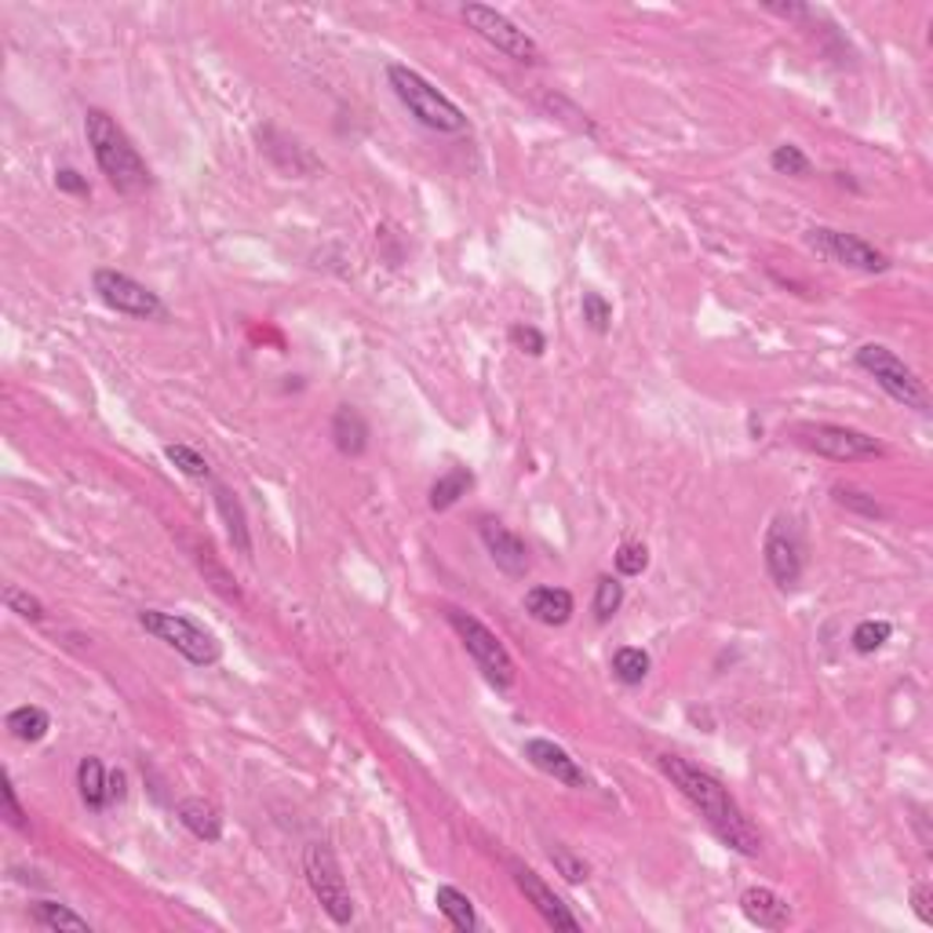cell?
<instances>
[{
    "mask_svg": "<svg viewBox=\"0 0 933 933\" xmlns=\"http://www.w3.org/2000/svg\"><path fill=\"white\" fill-rule=\"evenodd\" d=\"M660 769H664V777L689 799V806L700 813L704 824L719 835V842H725L741 857L763 853V831H758L752 817L736 806V799L730 795V788H725L719 777L686 763V758H678V755H660Z\"/></svg>",
    "mask_w": 933,
    "mask_h": 933,
    "instance_id": "6da1fadb",
    "label": "cell"
},
{
    "mask_svg": "<svg viewBox=\"0 0 933 933\" xmlns=\"http://www.w3.org/2000/svg\"><path fill=\"white\" fill-rule=\"evenodd\" d=\"M84 132H88V146L95 154V165L106 176V182L125 193V198H135V193L150 190V165L139 157V150L132 146V139L125 135V128L114 121L106 110H88L84 114Z\"/></svg>",
    "mask_w": 933,
    "mask_h": 933,
    "instance_id": "7a4b0ae2",
    "label": "cell"
},
{
    "mask_svg": "<svg viewBox=\"0 0 933 933\" xmlns=\"http://www.w3.org/2000/svg\"><path fill=\"white\" fill-rule=\"evenodd\" d=\"M387 81H390V88H394L398 99H401V106H405V110L416 117L423 128L441 132V135H456V132H463V128H466V114L449 99V95L434 88V84L423 78L420 70L405 67V62H390Z\"/></svg>",
    "mask_w": 933,
    "mask_h": 933,
    "instance_id": "3957f363",
    "label": "cell"
},
{
    "mask_svg": "<svg viewBox=\"0 0 933 933\" xmlns=\"http://www.w3.org/2000/svg\"><path fill=\"white\" fill-rule=\"evenodd\" d=\"M139 627L146 635L161 638L165 646H172L182 660H190L193 668H212L220 664L223 657V646L209 627L190 621L182 613H161V610H143L139 613Z\"/></svg>",
    "mask_w": 933,
    "mask_h": 933,
    "instance_id": "277c9868",
    "label": "cell"
},
{
    "mask_svg": "<svg viewBox=\"0 0 933 933\" xmlns=\"http://www.w3.org/2000/svg\"><path fill=\"white\" fill-rule=\"evenodd\" d=\"M445 621H449V627L456 631V638L463 642L466 657L479 664V671L485 678L493 682L496 689H511L518 682V668L511 653H507V646L496 638L493 627H485L479 616L463 613V610H445Z\"/></svg>",
    "mask_w": 933,
    "mask_h": 933,
    "instance_id": "5b68a950",
    "label": "cell"
},
{
    "mask_svg": "<svg viewBox=\"0 0 933 933\" xmlns=\"http://www.w3.org/2000/svg\"><path fill=\"white\" fill-rule=\"evenodd\" d=\"M857 368H864L867 376L875 379L878 387L886 390L897 405L905 409H916V412H930V390L926 383L911 373V368L900 362V357L889 351L883 343H864L857 351Z\"/></svg>",
    "mask_w": 933,
    "mask_h": 933,
    "instance_id": "8992f818",
    "label": "cell"
},
{
    "mask_svg": "<svg viewBox=\"0 0 933 933\" xmlns=\"http://www.w3.org/2000/svg\"><path fill=\"white\" fill-rule=\"evenodd\" d=\"M303 875H307V886L314 889V897L321 900L324 916H329L335 926H346V922L354 919V897L343 878V867L329 846L310 842L307 850H303Z\"/></svg>",
    "mask_w": 933,
    "mask_h": 933,
    "instance_id": "52a82bcc",
    "label": "cell"
},
{
    "mask_svg": "<svg viewBox=\"0 0 933 933\" xmlns=\"http://www.w3.org/2000/svg\"><path fill=\"white\" fill-rule=\"evenodd\" d=\"M460 15H463V23L474 29V34H479L482 40H489V45L496 51H504L507 59L525 62V67H536V62L544 59V51H540L536 40L529 37L522 26H515L504 12H496V8H489V4H463Z\"/></svg>",
    "mask_w": 933,
    "mask_h": 933,
    "instance_id": "ba28073f",
    "label": "cell"
},
{
    "mask_svg": "<svg viewBox=\"0 0 933 933\" xmlns=\"http://www.w3.org/2000/svg\"><path fill=\"white\" fill-rule=\"evenodd\" d=\"M795 438L806 445L810 452L828 456L835 463L875 460V456H883V445H878L872 434L842 427V423H802L795 430Z\"/></svg>",
    "mask_w": 933,
    "mask_h": 933,
    "instance_id": "9c48e42d",
    "label": "cell"
},
{
    "mask_svg": "<svg viewBox=\"0 0 933 933\" xmlns=\"http://www.w3.org/2000/svg\"><path fill=\"white\" fill-rule=\"evenodd\" d=\"M763 558H766V572L773 577L780 591H791L802 580V569H806V544H802L795 518H788V515L773 518V525L766 529V540H763Z\"/></svg>",
    "mask_w": 933,
    "mask_h": 933,
    "instance_id": "30bf717a",
    "label": "cell"
},
{
    "mask_svg": "<svg viewBox=\"0 0 933 933\" xmlns=\"http://www.w3.org/2000/svg\"><path fill=\"white\" fill-rule=\"evenodd\" d=\"M806 245L828 263H839L846 270H861V274H886L889 270V259L875 245H867L857 234L835 231V226H810Z\"/></svg>",
    "mask_w": 933,
    "mask_h": 933,
    "instance_id": "8fae6325",
    "label": "cell"
},
{
    "mask_svg": "<svg viewBox=\"0 0 933 933\" xmlns=\"http://www.w3.org/2000/svg\"><path fill=\"white\" fill-rule=\"evenodd\" d=\"M92 285H95V292H99V299L106 303V307L117 310V314H128V318L150 321V318H161V314H165V303L157 299V292L139 285L135 277L121 274V270L99 267L92 274Z\"/></svg>",
    "mask_w": 933,
    "mask_h": 933,
    "instance_id": "7c38bea8",
    "label": "cell"
},
{
    "mask_svg": "<svg viewBox=\"0 0 933 933\" xmlns=\"http://www.w3.org/2000/svg\"><path fill=\"white\" fill-rule=\"evenodd\" d=\"M511 875H515V886L522 889L525 894V900L529 905H533L540 916H544V922L547 926H555V930H569V933H577L580 930V919L572 916L569 911V905L566 900H562L555 889H551L544 878H540L533 867H525V864H511Z\"/></svg>",
    "mask_w": 933,
    "mask_h": 933,
    "instance_id": "4fadbf2b",
    "label": "cell"
},
{
    "mask_svg": "<svg viewBox=\"0 0 933 933\" xmlns=\"http://www.w3.org/2000/svg\"><path fill=\"white\" fill-rule=\"evenodd\" d=\"M479 536H482L485 551H489L496 569H504L507 577H525L529 572V547L515 529H507L504 522H496V518H485V522L479 525Z\"/></svg>",
    "mask_w": 933,
    "mask_h": 933,
    "instance_id": "5bb4252c",
    "label": "cell"
},
{
    "mask_svg": "<svg viewBox=\"0 0 933 933\" xmlns=\"http://www.w3.org/2000/svg\"><path fill=\"white\" fill-rule=\"evenodd\" d=\"M522 752H525L529 763L540 769V773L555 777L558 784H566V788H588V773H583L580 763H577V758H572L562 744L547 741V736H533V741H525Z\"/></svg>",
    "mask_w": 933,
    "mask_h": 933,
    "instance_id": "9a60e30c",
    "label": "cell"
},
{
    "mask_svg": "<svg viewBox=\"0 0 933 933\" xmlns=\"http://www.w3.org/2000/svg\"><path fill=\"white\" fill-rule=\"evenodd\" d=\"M741 911H744V919L752 922V926H758V930H784L791 922V905L769 886L744 889V894H741Z\"/></svg>",
    "mask_w": 933,
    "mask_h": 933,
    "instance_id": "2e32d148",
    "label": "cell"
},
{
    "mask_svg": "<svg viewBox=\"0 0 933 933\" xmlns=\"http://www.w3.org/2000/svg\"><path fill=\"white\" fill-rule=\"evenodd\" d=\"M525 613L544 627H566L577 613V602L566 588H529L525 591Z\"/></svg>",
    "mask_w": 933,
    "mask_h": 933,
    "instance_id": "e0dca14e",
    "label": "cell"
},
{
    "mask_svg": "<svg viewBox=\"0 0 933 933\" xmlns=\"http://www.w3.org/2000/svg\"><path fill=\"white\" fill-rule=\"evenodd\" d=\"M259 143H263L267 154L274 157L285 172H292V176H314V172H321V161L314 157L307 146L296 143V139H285L281 132H274V128L259 132Z\"/></svg>",
    "mask_w": 933,
    "mask_h": 933,
    "instance_id": "ac0fdd59",
    "label": "cell"
},
{
    "mask_svg": "<svg viewBox=\"0 0 933 933\" xmlns=\"http://www.w3.org/2000/svg\"><path fill=\"white\" fill-rule=\"evenodd\" d=\"M176 817L193 839H201V842H220L223 839V813L215 810L209 799H198V795L182 799L176 806Z\"/></svg>",
    "mask_w": 933,
    "mask_h": 933,
    "instance_id": "d6986e66",
    "label": "cell"
},
{
    "mask_svg": "<svg viewBox=\"0 0 933 933\" xmlns=\"http://www.w3.org/2000/svg\"><path fill=\"white\" fill-rule=\"evenodd\" d=\"M212 496H215V511H220V518L226 522V533H231V544L241 551V555H252V529H248L245 507L237 500V493H231L226 485H215Z\"/></svg>",
    "mask_w": 933,
    "mask_h": 933,
    "instance_id": "ffe728a7",
    "label": "cell"
},
{
    "mask_svg": "<svg viewBox=\"0 0 933 933\" xmlns=\"http://www.w3.org/2000/svg\"><path fill=\"white\" fill-rule=\"evenodd\" d=\"M332 441L343 456H362L368 449V423L357 409L340 405L332 416Z\"/></svg>",
    "mask_w": 933,
    "mask_h": 933,
    "instance_id": "44dd1931",
    "label": "cell"
},
{
    "mask_svg": "<svg viewBox=\"0 0 933 933\" xmlns=\"http://www.w3.org/2000/svg\"><path fill=\"white\" fill-rule=\"evenodd\" d=\"M78 791L88 810H106L110 802V773H106L99 755H84L78 766Z\"/></svg>",
    "mask_w": 933,
    "mask_h": 933,
    "instance_id": "7402d4cb",
    "label": "cell"
},
{
    "mask_svg": "<svg viewBox=\"0 0 933 933\" xmlns=\"http://www.w3.org/2000/svg\"><path fill=\"white\" fill-rule=\"evenodd\" d=\"M471 485H474V474L466 471V466H449V471L430 485V511H449V507H456L466 493H471Z\"/></svg>",
    "mask_w": 933,
    "mask_h": 933,
    "instance_id": "603a6c76",
    "label": "cell"
},
{
    "mask_svg": "<svg viewBox=\"0 0 933 933\" xmlns=\"http://www.w3.org/2000/svg\"><path fill=\"white\" fill-rule=\"evenodd\" d=\"M29 919L37 922L40 930H78V933H92V922L78 916V911H70L67 905H59V900H34L29 905Z\"/></svg>",
    "mask_w": 933,
    "mask_h": 933,
    "instance_id": "cb8c5ba5",
    "label": "cell"
},
{
    "mask_svg": "<svg viewBox=\"0 0 933 933\" xmlns=\"http://www.w3.org/2000/svg\"><path fill=\"white\" fill-rule=\"evenodd\" d=\"M434 905H438L441 916L452 922V930H460V933L479 930V916H474V905H471V897H466L463 889L438 886V894H434Z\"/></svg>",
    "mask_w": 933,
    "mask_h": 933,
    "instance_id": "d4e9b609",
    "label": "cell"
},
{
    "mask_svg": "<svg viewBox=\"0 0 933 933\" xmlns=\"http://www.w3.org/2000/svg\"><path fill=\"white\" fill-rule=\"evenodd\" d=\"M4 725H8V733H12L15 741H23V744H37V741H45V736H48L51 719H48V711H45V708H34V704H23V708L8 711Z\"/></svg>",
    "mask_w": 933,
    "mask_h": 933,
    "instance_id": "484cf974",
    "label": "cell"
},
{
    "mask_svg": "<svg viewBox=\"0 0 933 933\" xmlns=\"http://www.w3.org/2000/svg\"><path fill=\"white\" fill-rule=\"evenodd\" d=\"M649 668H653V660H649L646 649H638V646H621L613 653V675L616 682H624V686H642L649 678Z\"/></svg>",
    "mask_w": 933,
    "mask_h": 933,
    "instance_id": "4316f807",
    "label": "cell"
},
{
    "mask_svg": "<svg viewBox=\"0 0 933 933\" xmlns=\"http://www.w3.org/2000/svg\"><path fill=\"white\" fill-rule=\"evenodd\" d=\"M165 456H168V463L176 466V471L187 474V479H209V474H212L209 460H204V456L193 449V445H182V441L165 445Z\"/></svg>",
    "mask_w": 933,
    "mask_h": 933,
    "instance_id": "83f0119b",
    "label": "cell"
},
{
    "mask_svg": "<svg viewBox=\"0 0 933 933\" xmlns=\"http://www.w3.org/2000/svg\"><path fill=\"white\" fill-rule=\"evenodd\" d=\"M889 635H894V624L889 621H861L853 627V649L857 653H878V649H883L886 642H889Z\"/></svg>",
    "mask_w": 933,
    "mask_h": 933,
    "instance_id": "f1b7e54d",
    "label": "cell"
},
{
    "mask_svg": "<svg viewBox=\"0 0 933 933\" xmlns=\"http://www.w3.org/2000/svg\"><path fill=\"white\" fill-rule=\"evenodd\" d=\"M621 605H624V583L616 577H599V583H594V616L605 624L621 613Z\"/></svg>",
    "mask_w": 933,
    "mask_h": 933,
    "instance_id": "f546056e",
    "label": "cell"
},
{
    "mask_svg": "<svg viewBox=\"0 0 933 933\" xmlns=\"http://www.w3.org/2000/svg\"><path fill=\"white\" fill-rule=\"evenodd\" d=\"M583 321H588L591 332H610V321H613V303L602 296V292H583Z\"/></svg>",
    "mask_w": 933,
    "mask_h": 933,
    "instance_id": "4dcf8cb0",
    "label": "cell"
},
{
    "mask_svg": "<svg viewBox=\"0 0 933 933\" xmlns=\"http://www.w3.org/2000/svg\"><path fill=\"white\" fill-rule=\"evenodd\" d=\"M547 853H551V864L558 867V875L566 878V883H583V878H588V872H591V867H588V861H583V857H577V853H572L569 846H558V842H555V846H551Z\"/></svg>",
    "mask_w": 933,
    "mask_h": 933,
    "instance_id": "1f68e13d",
    "label": "cell"
},
{
    "mask_svg": "<svg viewBox=\"0 0 933 933\" xmlns=\"http://www.w3.org/2000/svg\"><path fill=\"white\" fill-rule=\"evenodd\" d=\"M769 165H773V172H780V176H795V179L810 176V157L791 143L777 146L773 154H769Z\"/></svg>",
    "mask_w": 933,
    "mask_h": 933,
    "instance_id": "d6a6232c",
    "label": "cell"
},
{
    "mask_svg": "<svg viewBox=\"0 0 933 933\" xmlns=\"http://www.w3.org/2000/svg\"><path fill=\"white\" fill-rule=\"evenodd\" d=\"M4 605L12 613L23 616V621H34V624L45 621V602L34 599V594L23 591V588H15V583H8V588H4Z\"/></svg>",
    "mask_w": 933,
    "mask_h": 933,
    "instance_id": "836d02e7",
    "label": "cell"
},
{
    "mask_svg": "<svg viewBox=\"0 0 933 933\" xmlns=\"http://www.w3.org/2000/svg\"><path fill=\"white\" fill-rule=\"evenodd\" d=\"M646 566H649L646 544H624L616 551V572H621V577H642Z\"/></svg>",
    "mask_w": 933,
    "mask_h": 933,
    "instance_id": "e575fe53",
    "label": "cell"
},
{
    "mask_svg": "<svg viewBox=\"0 0 933 933\" xmlns=\"http://www.w3.org/2000/svg\"><path fill=\"white\" fill-rule=\"evenodd\" d=\"M507 335H511V343L518 346V351H525L529 357H540L547 351V335L540 329H533V324L518 321V324H511V332H507Z\"/></svg>",
    "mask_w": 933,
    "mask_h": 933,
    "instance_id": "d590c367",
    "label": "cell"
},
{
    "mask_svg": "<svg viewBox=\"0 0 933 933\" xmlns=\"http://www.w3.org/2000/svg\"><path fill=\"white\" fill-rule=\"evenodd\" d=\"M835 500H839L846 511H857V515H864V518H883V507L875 504V496H867V493H861V489H835Z\"/></svg>",
    "mask_w": 933,
    "mask_h": 933,
    "instance_id": "8d00e7d4",
    "label": "cell"
},
{
    "mask_svg": "<svg viewBox=\"0 0 933 933\" xmlns=\"http://www.w3.org/2000/svg\"><path fill=\"white\" fill-rule=\"evenodd\" d=\"M911 908H916L922 926H933V889H930V883H919L916 889H911Z\"/></svg>",
    "mask_w": 933,
    "mask_h": 933,
    "instance_id": "74e56055",
    "label": "cell"
},
{
    "mask_svg": "<svg viewBox=\"0 0 933 933\" xmlns=\"http://www.w3.org/2000/svg\"><path fill=\"white\" fill-rule=\"evenodd\" d=\"M56 187L62 193H78V198H88V193H92L88 179H84L81 172H73V168H59L56 172Z\"/></svg>",
    "mask_w": 933,
    "mask_h": 933,
    "instance_id": "f35d334b",
    "label": "cell"
},
{
    "mask_svg": "<svg viewBox=\"0 0 933 933\" xmlns=\"http://www.w3.org/2000/svg\"><path fill=\"white\" fill-rule=\"evenodd\" d=\"M0 795H4V817H8V824H12V828H26V813H23V806H19V795H15V784H12V780H4Z\"/></svg>",
    "mask_w": 933,
    "mask_h": 933,
    "instance_id": "ab89813d",
    "label": "cell"
},
{
    "mask_svg": "<svg viewBox=\"0 0 933 933\" xmlns=\"http://www.w3.org/2000/svg\"><path fill=\"white\" fill-rule=\"evenodd\" d=\"M128 795V777L125 769H114L110 773V802H121Z\"/></svg>",
    "mask_w": 933,
    "mask_h": 933,
    "instance_id": "60d3db41",
    "label": "cell"
}]
</instances>
